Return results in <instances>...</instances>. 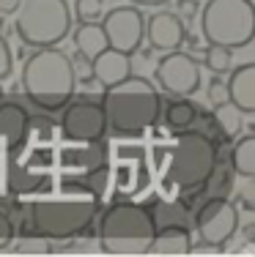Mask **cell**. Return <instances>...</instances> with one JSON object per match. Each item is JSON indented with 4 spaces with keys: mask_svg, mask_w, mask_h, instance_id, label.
Returning <instances> with one entry per match:
<instances>
[{
    "mask_svg": "<svg viewBox=\"0 0 255 257\" xmlns=\"http://www.w3.org/2000/svg\"><path fill=\"white\" fill-rule=\"evenodd\" d=\"M195 11H198V3H195V0H176V14L184 20V25H187V22H192Z\"/></svg>",
    "mask_w": 255,
    "mask_h": 257,
    "instance_id": "28",
    "label": "cell"
},
{
    "mask_svg": "<svg viewBox=\"0 0 255 257\" xmlns=\"http://www.w3.org/2000/svg\"><path fill=\"white\" fill-rule=\"evenodd\" d=\"M143 36L148 39L154 52H170L179 50L187 41V25L176 11H156V14L148 17Z\"/></svg>",
    "mask_w": 255,
    "mask_h": 257,
    "instance_id": "13",
    "label": "cell"
},
{
    "mask_svg": "<svg viewBox=\"0 0 255 257\" xmlns=\"http://www.w3.org/2000/svg\"><path fill=\"white\" fill-rule=\"evenodd\" d=\"M17 238V224L11 222V216L6 211H0V249H9Z\"/></svg>",
    "mask_w": 255,
    "mask_h": 257,
    "instance_id": "25",
    "label": "cell"
},
{
    "mask_svg": "<svg viewBox=\"0 0 255 257\" xmlns=\"http://www.w3.org/2000/svg\"><path fill=\"white\" fill-rule=\"evenodd\" d=\"M20 0H0V14H14Z\"/></svg>",
    "mask_w": 255,
    "mask_h": 257,
    "instance_id": "30",
    "label": "cell"
},
{
    "mask_svg": "<svg viewBox=\"0 0 255 257\" xmlns=\"http://www.w3.org/2000/svg\"><path fill=\"white\" fill-rule=\"evenodd\" d=\"M20 249L22 254H50L52 252V241L39 235H20Z\"/></svg>",
    "mask_w": 255,
    "mask_h": 257,
    "instance_id": "24",
    "label": "cell"
},
{
    "mask_svg": "<svg viewBox=\"0 0 255 257\" xmlns=\"http://www.w3.org/2000/svg\"><path fill=\"white\" fill-rule=\"evenodd\" d=\"M102 30L107 36V47L118 52H137L143 44V30H145V17L140 6H115V9L102 14Z\"/></svg>",
    "mask_w": 255,
    "mask_h": 257,
    "instance_id": "10",
    "label": "cell"
},
{
    "mask_svg": "<svg viewBox=\"0 0 255 257\" xmlns=\"http://www.w3.org/2000/svg\"><path fill=\"white\" fill-rule=\"evenodd\" d=\"M154 232L156 222L151 208L132 200H115L102 213L96 238L107 254H148Z\"/></svg>",
    "mask_w": 255,
    "mask_h": 257,
    "instance_id": "5",
    "label": "cell"
},
{
    "mask_svg": "<svg viewBox=\"0 0 255 257\" xmlns=\"http://www.w3.org/2000/svg\"><path fill=\"white\" fill-rule=\"evenodd\" d=\"M195 227H198V238L206 243H214V246H222L239 230V211H236V203H230L225 197H211L200 205L198 216H195Z\"/></svg>",
    "mask_w": 255,
    "mask_h": 257,
    "instance_id": "11",
    "label": "cell"
},
{
    "mask_svg": "<svg viewBox=\"0 0 255 257\" xmlns=\"http://www.w3.org/2000/svg\"><path fill=\"white\" fill-rule=\"evenodd\" d=\"M55 164L63 170H71V173H80L85 178L91 175H99L105 173V143L102 140H94V143H69L58 151L55 156Z\"/></svg>",
    "mask_w": 255,
    "mask_h": 257,
    "instance_id": "12",
    "label": "cell"
},
{
    "mask_svg": "<svg viewBox=\"0 0 255 257\" xmlns=\"http://www.w3.org/2000/svg\"><path fill=\"white\" fill-rule=\"evenodd\" d=\"M211 120H214L217 134H220L222 140H236L241 134V128H244V112H241L233 101H228V99L220 101V104H214Z\"/></svg>",
    "mask_w": 255,
    "mask_h": 257,
    "instance_id": "18",
    "label": "cell"
},
{
    "mask_svg": "<svg viewBox=\"0 0 255 257\" xmlns=\"http://www.w3.org/2000/svg\"><path fill=\"white\" fill-rule=\"evenodd\" d=\"M135 6H165V3H170V0H132Z\"/></svg>",
    "mask_w": 255,
    "mask_h": 257,
    "instance_id": "31",
    "label": "cell"
},
{
    "mask_svg": "<svg viewBox=\"0 0 255 257\" xmlns=\"http://www.w3.org/2000/svg\"><path fill=\"white\" fill-rule=\"evenodd\" d=\"M220 252H222V246H214V243H206V241L190 246V254H220Z\"/></svg>",
    "mask_w": 255,
    "mask_h": 257,
    "instance_id": "29",
    "label": "cell"
},
{
    "mask_svg": "<svg viewBox=\"0 0 255 257\" xmlns=\"http://www.w3.org/2000/svg\"><path fill=\"white\" fill-rule=\"evenodd\" d=\"M102 107L107 115V132L118 137H140L159 120L162 96L151 79L129 74L121 82L105 88Z\"/></svg>",
    "mask_w": 255,
    "mask_h": 257,
    "instance_id": "2",
    "label": "cell"
},
{
    "mask_svg": "<svg viewBox=\"0 0 255 257\" xmlns=\"http://www.w3.org/2000/svg\"><path fill=\"white\" fill-rule=\"evenodd\" d=\"M230 52L228 47H220V44H209V50L203 52V63L209 71L214 74H228L230 71Z\"/></svg>",
    "mask_w": 255,
    "mask_h": 257,
    "instance_id": "22",
    "label": "cell"
},
{
    "mask_svg": "<svg viewBox=\"0 0 255 257\" xmlns=\"http://www.w3.org/2000/svg\"><path fill=\"white\" fill-rule=\"evenodd\" d=\"M209 99L211 104H220V101H225L228 99V88H225V79L222 77H211V82H209Z\"/></svg>",
    "mask_w": 255,
    "mask_h": 257,
    "instance_id": "27",
    "label": "cell"
},
{
    "mask_svg": "<svg viewBox=\"0 0 255 257\" xmlns=\"http://www.w3.org/2000/svg\"><path fill=\"white\" fill-rule=\"evenodd\" d=\"M71 39H74L77 52L88 60L96 58V55L107 47V36H105V30H102V22H80L77 30L71 33Z\"/></svg>",
    "mask_w": 255,
    "mask_h": 257,
    "instance_id": "19",
    "label": "cell"
},
{
    "mask_svg": "<svg viewBox=\"0 0 255 257\" xmlns=\"http://www.w3.org/2000/svg\"><path fill=\"white\" fill-rule=\"evenodd\" d=\"M154 79L170 96H192L200 88V63L190 52L170 50L156 63Z\"/></svg>",
    "mask_w": 255,
    "mask_h": 257,
    "instance_id": "9",
    "label": "cell"
},
{
    "mask_svg": "<svg viewBox=\"0 0 255 257\" xmlns=\"http://www.w3.org/2000/svg\"><path fill=\"white\" fill-rule=\"evenodd\" d=\"M129 74H132V58L126 52L105 47L96 58H91V79L99 82L102 88H110V85L121 82Z\"/></svg>",
    "mask_w": 255,
    "mask_h": 257,
    "instance_id": "15",
    "label": "cell"
},
{
    "mask_svg": "<svg viewBox=\"0 0 255 257\" xmlns=\"http://www.w3.org/2000/svg\"><path fill=\"white\" fill-rule=\"evenodd\" d=\"M74 14L80 22H99L105 14V3L102 0H74Z\"/></svg>",
    "mask_w": 255,
    "mask_h": 257,
    "instance_id": "23",
    "label": "cell"
},
{
    "mask_svg": "<svg viewBox=\"0 0 255 257\" xmlns=\"http://www.w3.org/2000/svg\"><path fill=\"white\" fill-rule=\"evenodd\" d=\"M230 164H233V173H239L241 178H255V137L252 134L236 137V145L230 151Z\"/></svg>",
    "mask_w": 255,
    "mask_h": 257,
    "instance_id": "21",
    "label": "cell"
},
{
    "mask_svg": "<svg viewBox=\"0 0 255 257\" xmlns=\"http://www.w3.org/2000/svg\"><path fill=\"white\" fill-rule=\"evenodd\" d=\"M217 143L203 134L200 128L190 126L176 132V140L167 151V173L165 186H173L176 192H198L211 181L217 170Z\"/></svg>",
    "mask_w": 255,
    "mask_h": 257,
    "instance_id": "4",
    "label": "cell"
},
{
    "mask_svg": "<svg viewBox=\"0 0 255 257\" xmlns=\"http://www.w3.org/2000/svg\"><path fill=\"white\" fill-rule=\"evenodd\" d=\"M200 30L209 44L228 50L250 47L255 39L252 0H209L200 11Z\"/></svg>",
    "mask_w": 255,
    "mask_h": 257,
    "instance_id": "6",
    "label": "cell"
},
{
    "mask_svg": "<svg viewBox=\"0 0 255 257\" xmlns=\"http://www.w3.org/2000/svg\"><path fill=\"white\" fill-rule=\"evenodd\" d=\"M200 109L192 104L187 96H176L173 101H167L165 107V123L173 128V132H181V128H190L198 120Z\"/></svg>",
    "mask_w": 255,
    "mask_h": 257,
    "instance_id": "20",
    "label": "cell"
},
{
    "mask_svg": "<svg viewBox=\"0 0 255 257\" xmlns=\"http://www.w3.org/2000/svg\"><path fill=\"white\" fill-rule=\"evenodd\" d=\"M14 28L22 44L52 47L71 33V11L66 0H20L14 9Z\"/></svg>",
    "mask_w": 255,
    "mask_h": 257,
    "instance_id": "7",
    "label": "cell"
},
{
    "mask_svg": "<svg viewBox=\"0 0 255 257\" xmlns=\"http://www.w3.org/2000/svg\"><path fill=\"white\" fill-rule=\"evenodd\" d=\"M228 101H233L244 115L255 112V63H241L225 79Z\"/></svg>",
    "mask_w": 255,
    "mask_h": 257,
    "instance_id": "16",
    "label": "cell"
},
{
    "mask_svg": "<svg viewBox=\"0 0 255 257\" xmlns=\"http://www.w3.org/2000/svg\"><path fill=\"white\" fill-rule=\"evenodd\" d=\"M30 134V115L17 101H0V148L9 154L20 151L28 143Z\"/></svg>",
    "mask_w": 255,
    "mask_h": 257,
    "instance_id": "14",
    "label": "cell"
},
{
    "mask_svg": "<svg viewBox=\"0 0 255 257\" xmlns=\"http://www.w3.org/2000/svg\"><path fill=\"white\" fill-rule=\"evenodd\" d=\"M11 69H14V58H11V47H9V41H6V36L0 33V82H3V79L11 74Z\"/></svg>",
    "mask_w": 255,
    "mask_h": 257,
    "instance_id": "26",
    "label": "cell"
},
{
    "mask_svg": "<svg viewBox=\"0 0 255 257\" xmlns=\"http://www.w3.org/2000/svg\"><path fill=\"white\" fill-rule=\"evenodd\" d=\"M60 115V137L69 143H94L105 140L107 134V115L102 107V99L96 96H71L63 104Z\"/></svg>",
    "mask_w": 255,
    "mask_h": 257,
    "instance_id": "8",
    "label": "cell"
},
{
    "mask_svg": "<svg viewBox=\"0 0 255 257\" xmlns=\"http://www.w3.org/2000/svg\"><path fill=\"white\" fill-rule=\"evenodd\" d=\"M190 246H192V235L187 230V224H167V227L156 224L148 254H190Z\"/></svg>",
    "mask_w": 255,
    "mask_h": 257,
    "instance_id": "17",
    "label": "cell"
},
{
    "mask_svg": "<svg viewBox=\"0 0 255 257\" xmlns=\"http://www.w3.org/2000/svg\"><path fill=\"white\" fill-rule=\"evenodd\" d=\"M94 178L80 181H63L60 192L44 200H33L22 208V219L17 232L20 235H39L47 241H71V238L82 235L96 219L102 205V192L94 186Z\"/></svg>",
    "mask_w": 255,
    "mask_h": 257,
    "instance_id": "1",
    "label": "cell"
},
{
    "mask_svg": "<svg viewBox=\"0 0 255 257\" xmlns=\"http://www.w3.org/2000/svg\"><path fill=\"white\" fill-rule=\"evenodd\" d=\"M22 90L28 101L41 109H60L77 90V77L71 58L52 47H36L22 66Z\"/></svg>",
    "mask_w": 255,
    "mask_h": 257,
    "instance_id": "3",
    "label": "cell"
}]
</instances>
